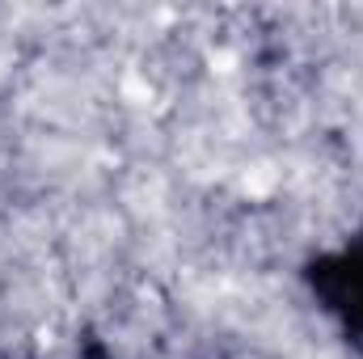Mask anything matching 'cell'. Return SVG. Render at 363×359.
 I'll use <instances>...</instances> for the list:
<instances>
[{
    "mask_svg": "<svg viewBox=\"0 0 363 359\" xmlns=\"http://www.w3.org/2000/svg\"><path fill=\"white\" fill-rule=\"evenodd\" d=\"M355 279H359V275H355ZM355 300H363V279H359V283H355ZM347 317H355V321H359V326H363V304H359V309H351Z\"/></svg>",
    "mask_w": 363,
    "mask_h": 359,
    "instance_id": "6da1fadb",
    "label": "cell"
}]
</instances>
